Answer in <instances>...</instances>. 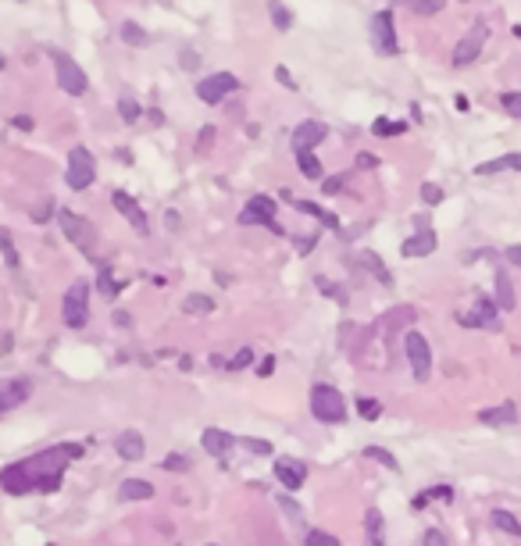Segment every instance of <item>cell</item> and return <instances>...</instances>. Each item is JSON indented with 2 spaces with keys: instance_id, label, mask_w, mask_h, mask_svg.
<instances>
[{
  "instance_id": "obj_38",
  "label": "cell",
  "mask_w": 521,
  "mask_h": 546,
  "mask_svg": "<svg viewBox=\"0 0 521 546\" xmlns=\"http://www.w3.org/2000/svg\"><path fill=\"white\" fill-rule=\"evenodd\" d=\"M357 411H361V418H364V421H375V418L382 414V404L364 397V400H357Z\"/></svg>"
},
{
  "instance_id": "obj_43",
  "label": "cell",
  "mask_w": 521,
  "mask_h": 546,
  "mask_svg": "<svg viewBox=\"0 0 521 546\" xmlns=\"http://www.w3.org/2000/svg\"><path fill=\"white\" fill-rule=\"evenodd\" d=\"M318 290H322V293H325V297H336V300H340V304H347V293H343V290H340V286H332V283H329V279H325V275H318Z\"/></svg>"
},
{
  "instance_id": "obj_17",
  "label": "cell",
  "mask_w": 521,
  "mask_h": 546,
  "mask_svg": "<svg viewBox=\"0 0 521 546\" xmlns=\"http://www.w3.org/2000/svg\"><path fill=\"white\" fill-rule=\"evenodd\" d=\"M115 450H118L125 461H140L143 450H147V443H143V436H140L136 429H125V432L115 436Z\"/></svg>"
},
{
  "instance_id": "obj_24",
  "label": "cell",
  "mask_w": 521,
  "mask_h": 546,
  "mask_svg": "<svg viewBox=\"0 0 521 546\" xmlns=\"http://www.w3.org/2000/svg\"><path fill=\"white\" fill-rule=\"evenodd\" d=\"M471 315L478 318V325H482V329L500 332V318H496V304H493V300H485V297H482V300L475 304V311H471Z\"/></svg>"
},
{
  "instance_id": "obj_45",
  "label": "cell",
  "mask_w": 521,
  "mask_h": 546,
  "mask_svg": "<svg viewBox=\"0 0 521 546\" xmlns=\"http://www.w3.org/2000/svg\"><path fill=\"white\" fill-rule=\"evenodd\" d=\"M500 100H503V107H507V111H510V115L521 122V93H503Z\"/></svg>"
},
{
  "instance_id": "obj_2",
  "label": "cell",
  "mask_w": 521,
  "mask_h": 546,
  "mask_svg": "<svg viewBox=\"0 0 521 546\" xmlns=\"http://www.w3.org/2000/svg\"><path fill=\"white\" fill-rule=\"evenodd\" d=\"M311 414H315L318 421H325V425H343V421H347V397H343L336 386L318 382V386L311 389Z\"/></svg>"
},
{
  "instance_id": "obj_16",
  "label": "cell",
  "mask_w": 521,
  "mask_h": 546,
  "mask_svg": "<svg viewBox=\"0 0 521 546\" xmlns=\"http://www.w3.org/2000/svg\"><path fill=\"white\" fill-rule=\"evenodd\" d=\"M200 446H204L211 457H225V453L236 446V439H232L228 432H221V429H204V432H200Z\"/></svg>"
},
{
  "instance_id": "obj_11",
  "label": "cell",
  "mask_w": 521,
  "mask_h": 546,
  "mask_svg": "<svg viewBox=\"0 0 521 546\" xmlns=\"http://www.w3.org/2000/svg\"><path fill=\"white\" fill-rule=\"evenodd\" d=\"M33 393V382L26 375H15V379H0V414H8L15 407H22Z\"/></svg>"
},
{
  "instance_id": "obj_36",
  "label": "cell",
  "mask_w": 521,
  "mask_h": 546,
  "mask_svg": "<svg viewBox=\"0 0 521 546\" xmlns=\"http://www.w3.org/2000/svg\"><path fill=\"white\" fill-rule=\"evenodd\" d=\"M97 290H100V293H104L107 300H115V297H118V283H115V275H111L107 268H104L100 275H97Z\"/></svg>"
},
{
  "instance_id": "obj_3",
  "label": "cell",
  "mask_w": 521,
  "mask_h": 546,
  "mask_svg": "<svg viewBox=\"0 0 521 546\" xmlns=\"http://www.w3.org/2000/svg\"><path fill=\"white\" fill-rule=\"evenodd\" d=\"M61 318H65L68 329H83L90 322V283L86 279L68 286V293L61 300Z\"/></svg>"
},
{
  "instance_id": "obj_49",
  "label": "cell",
  "mask_w": 521,
  "mask_h": 546,
  "mask_svg": "<svg viewBox=\"0 0 521 546\" xmlns=\"http://www.w3.org/2000/svg\"><path fill=\"white\" fill-rule=\"evenodd\" d=\"M343 175H329V179H322V193H340L343 189Z\"/></svg>"
},
{
  "instance_id": "obj_25",
  "label": "cell",
  "mask_w": 521,
  "mask_h": 546,
  "mask_svg": "<svg viewBox=\"0 0 521 546\" xmlns=\"http://www.w3.org/2000/svg\"><path fill=\"white\" fill-rule=\"evenodd\" d=\"M503 168H517V172H521V154H503V157H496V161H485V164L475 168V175H496V172H503Z\"/></svg>"
},
{
  "instance_id": "obj_50",
  "label": "cell",
  "mask_w": 521,
  "mask_h": 546,
  "mask_svg": "<svg viewBox=\"0 0 521 546\" xmlns=\"http://www.w3.org/2000/svg\"><path fill=\"white\" fill-rule=\"evenodd\" d=\"M214 143V125H207V129H200V140H196V150H207Z\"/></svg>"
},
{
  "instance_id": "obj_8",
  "label": "cell",
  "mask_w": 521,
  "mask_h": 546,
  "mask_svg": "<svg viewBox=\"0 0 521 546\" xmlns=\"http://www.w3.org/2000/svg\"><path fill=\"white\" fill-rule=\"evenodd\" d=\"M485 40H489V22H485V19H475V22L468 26V33L461 36L457 51H453V65H471V61L482 54Z\"/></svg>"
},
{
  "instance_id": "obj_27",
  "label": "cell",
  "mask_w": 521,
  "mask_h": 546,
  "mask_svg": "<svg viewBox=\"0 0 521 546\" xmlns=\"http://www.w3.org/2000/svg\"><path fill=\"white\" fill-rule=\"evenodd\" d=\"M268 15H272V26H275L279 33H290V26H293V11L283 4V0H268Z\"/></svg>"
},
{
  "instance_id": "obj_56",
  "label": "cell",
  "mask_w": 521,
  "mask_h": 546,
  "mask_svg": "<svg viewBox=\"0 0 521 546\" xmlns=\"http://www.w3.org/2000/svg\"><path fill=\"white\" fill-rule=\"evenodd\" d=\"M182 68H196V54H193V51L182 54Z\"/></svg>"
},
{
  "instance_id": "obj_18",
  "label": "cell",
  "mask_w": 521,
  "mask_h": 546,
  "mask_svg": "<svg viewBox=\"0 0 521 546\" xmlns=\"http://www.w3.org/2000/svg\"><path fill=\"white\" fill-rule=\"evenodd\" d=\"M432 250H436V232H428V229L414 232V236L404 239V246H400L404 257H425V253H432Z\"/></svg>"
},
{
  "instance_id": "obj_15",
  "label": "cell",
  "mask_w": 521,
  "mask_h": 546,
  "mask_svg": "<svg viewBox=\"0 0 521 546\" xmlns=\"http://www.w3.org/2000/svg\"><path fill=\"white\" fill-rule=\"evenodd\" d=\"M325 132H329V129H325L322 122H311V118H307V122H300V125L293 129V150H297V154L311 150L315 143H322V140H325Z\"/></svg>"
},
{
  "instance_id": "obj_42",
  "label": "cell",
  "mask_w": 521,
  "mask_h": 546,
  "mask_svg": "<svg viewBox=\"0 0 521 546\" xmlns=\"http://www.w3.org/2000/svg\"><path fill=\"white\" fill-rule=\"evenodd\" d=\"M161 468H164V471H189V457L172 453V457H164V461H161Z\"/></svg>"
},
{
  "instance_id": "obj_23",
  "label": "cell",
  "mask_w": 521,
  "mask_h": 546,
  "mask_svg": "<svg viewBox=\"0 0 521 546\" xmlns=\"http://www.w3.org/2000/svg\"><path fill=\"white\" fill-rule=\"evenodd\" d=\"M154 496V485L150 482H143V478H125L122 485H118V500H150Z\"/></svg>"
},
{
  "instance_id": "obj_53",
  "label": "cell",
  "mask_w": 521,
  "mask_h": 546,
  "mask_svg": "<svg viewBox=\"0 0 521 546\" xmlns=\"http://www.w3.org/2000/svg\"><path fill=\"white\" fill-rule=\"evenodd\" d=\"M357 168H379V157H372V154H357Z\"/></svg>"
},
{
  "instance_id": "obj_48",
  "label": "cell",
  "mask_w": 521,
  "mask_h": 546,
  "mask_svg": "<svg viewBox=\"0 0 521 546\" xmlns=\"http://www.w3.org/2000/svg\"><path fill=\"white\" fill-rule=\"evenodd\" d=\"M279 507L290 514V521H300V503H297V500H290V496H279Z\"/></svg>"
},
{
  "instance_id": "obj_55",
  "label": "cell",
  "mask_w": 521,
  "mask_h": 546,
  "mask_svg": "<svg viewBox=\"0 0 521 546\" xmlns=\"http://www.w3.org/2000/svg\"><path fill=\"white\" fill-rule=\"evenodd\" d=\"M507 261L521 268V246H510V250H507Z\"/></svg>"
},
{
  "instance_id": "obj_59",
  "label": "cell",
  "mask_w": 521,
  "mask_h": 546,
  "mask_svg": "<svg viewBox=\"0 0 521 546\" xmlns=\"http://www.w3.org/2000/svg\"><path fill=\"white\" fill-rule=\"evenodd\" d=\"M0 72H4V54H0Z\"/></svg>"
},
{
  "instance_id": "obj_29",
  "label": "cell",
  "mask_w": 521,
  "mask_h": 546,
  "mask_svg": "<svg viewBox=\"0 0 521 546\" xmlns=\"http://www.w3.org/2000/svg\"><path fill=\"white\" fill-rule=\"evenodd\" d=\"M297 161H300V172H304V179H311V182H318V179H325V168H322V161L311 154V150H304V154H297Z\"/></svg>"
},
{
  "instance_id": "obj_9",
  "label": "cell",
  "mask_w": 521,
  "mask_h": 546,
  "mask_svg": "<svg viewBox=\"0 0 521 546\" xmlns=\"http://www.w3.org/2000/svg\"><path fill=\"white\" fill-rule=\"evenodd\" d=\"M404 350H407L411 368H414V379H418V382H425V379H428V372H432V350H428L425 336H421V332H414V329H407V332H404Z\"/></svg>"
},
{
  "instance_id": "obj_39",
  "label": "cell",
  "mask_w": 521,
  "mask_h": 546,
  "mask_svg": "<svg viewBox=\"0 0 521 546\" xmlns=\"http://www.w3.org/2000/svg\"><path fill=\"white\" fill-rule=\"evenodd\" d=\"M307 546H340V539H336L332 532L315 528V532H307Z\"/></svg>"
},
{
  "instance_id": "obj_32",
  "label": "cell",
  "mask_w": 521,
  "mask_h": 546,
  "mask_svg": "<svg viewBox=\"0 0 521 546\" xmlns=\"http://www.w3.org/2000/svg\"><path fill=\"white\" fill-rule=\"evenodd\" d=\"M404 8H411L414 15H439L443 11V0H400Z\"/></svg>"
},
{
  "instance_id": "obj_14",
  "label": "cell",
  "mask_w": 521,
  "mask_h": 546,
  "mask_svg": "<svg viewBox=\"0 0 521 546\" xmlns=\"http://www.w3.org/2000/svg\"><path fill=\"white\" fill-rule=\"evenodd\" d=\"M275 478H279L286 489H300V485L307 482V464L297 461V457H283V461H275Z\"/></svg>"
},
{
  "instance_id": "obj_40",
  "label": "cell",
  "mask_w": 521,
  "mask_h": 546,
  "mask_svg": "<svg viewBox=\"0 0 521 546\" xmlns=\"http://www.w3.org/2000/svg\"><path fill=\"white\" fill-rule=\"evenodd\" d=\"M250 364H253V350H250V347H243V350H239V354H236V357L225 364V368H232V372H243V368H250Z\"/></svg>"
},
{
  "instance_id": "obj_44",
  "label": "cell",
  "mask_w": 521,
  "mask_h": 546,
  "mask_svg": "<svg viewBox=\"0 0 521 546\" xmlns=\"http://www.w3.org/2000/svg\"><path fill=\"white\" fill-rule=\"evenodd\" d=\"M118 111H122V118H125V122H136V118H140V104H136V100H129V97H125V100H118Z\"/></svg>"
},
{
  "instance_id": "obj_22",
  "label": "cell",
  "mask_w": 521,
  "mask_h": 546,
  "mask_svg": "<svg viewBox=\"0 0 521 546\" xmlns=\"http://www.w3.org/2000/svg\"><path fill=\"white\" fill-rule=\"evenodd\" d=\"M364 528H368V546H386V521H382V510L379 507H368L364 510Z\"/></svg>"
},
{
  "instance_id": "obj_21",
  "label": "cell",
  "mask_w": 521,
  "mask_h": 546,
  "mask_svg": "<svg viewBox=\"0 0 521 546\" xmlns=\"http://www.w3.org/2000/svg\"><path fill=\"white\" fill-rule=\"evenodd\" d=\"M482 425H514L517 421V407L514 404H500V407H485L478 414Z\"/></svg>"
},
{
  "instance_id": "obj_20",
  "label": "cell",
  "mask_w": 521,
  "mask_h": 546,
  "mask_svg": "<svg viewBox=\"0 0 521 546\" xmlns=\"http://www.w3.org/2000/svg\"><path fill=\"white\" fill-rule=\"evenodd\" d=\"M290 204H293L297 211H304V214H311V218H318V221H322L325 229H332V232H343V229H340V218H336L332 211H325V207H318L315 200H290Z\"/></svg>"
},
{
  "instance_id": "obj_51",
  "label": "cell",
  "mask_w": 521,
  "mask_h": 546,
  "mask_svg": "<svg viewBox=\"0 0 521 546\" xmlns=\"http://www.w3.org/2000/svg\"><path fill=\"white\" fill-rule=\"evenodd\" d=\"M11 125H15V129H22V132H33V118H29V115H15V118H11Z\"/></svg>"
},
{
  "instance_id": "obj_34",
  "label": "cell",
  "mask_w": 521,
  "mask_h": 546,
  "mask_svg": "<svg viewBox=\"0 0 521 546\" xmlns=\"http://www.w3.org/2000/svg\"><path fill=\"white\" fill-rule=\"evenodd\" d=\"M0 250H4L8 268H19V250H15V239H11V232H8V229H0Z\"/></svg>"
},
{
  "instance_id": "obj_35",
  "label": "cell",
  "mask_w": 521,
  "mask_h": 546,
  "mask_svg": "<svg viewBox=\"0 0 521 546\" xmlns=\"http://www.w3.org/2000/svg\"><path fill=\"white\" fill-rule=\"evenodd\" d=\"M364 453H368L372 461H379V464H386L389 471H400V461H396V457H393L389 450H382V446H368Z\"/></svg>"
},
{
  "instance_id": "obj_46",
  "label": "cell",
  "mask_w": 521,
  "mask_h": 546,
  "mask_svg": "<svg viewBox=\"0 0 521 546\" xmlns=\"http://www.w3.org/2000/svg\"><path fill=\"white\" fill-rule=\"evenodd\" d=\"M421 546H450V539H446L439 528H428V532H425V539H421Z\"/></svg>"
},
{
  "instance_id": "obj_37",
  "label": "cell",
  "mask_w": 521,
  "mask_h": 546,
  "mask_svg": "<svg viewBox=\"0 0 521 546\" xmlns=\"http://www.w3.org/2000/svg\"><path fill=\"white\" fill-rule=\"evenodd\" d=\"M239 446H246L250 453H260V457H265V453H272V443L268 439H250V436H243V439H236Z\"/></svg>"
},
{
  "instance_id": "obj_61",
  "label": "cell",
  "mask_w": 521,
  "mask_h": 546,
  "mask_svg": "<svg viewBox=\"0 0 521 546\" xmlns=\"http://www.w3.org/2000/svg\"><path fill=\"white\" fill-rule=\"evenodd\" d=\"M51 546H54V542H51Z\"/></svg>"
},
{
  "instance_id": "obj_33",
  "label": "cell",
  "mask_w": 521,
  "mask_h": 546,
  "mask_svg": "<svg viewBox=\"0 0 521 546\" xmlns=\"http://www.w3.org/2000/svg\"><path fill=\"white\" fill-rule=\"evenodd\" d=\"M182 308H186V315H207V311H214V300L204 293H193V297H186Z\"/></svg>"
},
{
  "instance_id": "obj_31",
  "label": "cell",
  "mask_w": 521,
  "mask_h": 546,
  "mask_svg": "<svg viewBox=\"0 0 521 546\" xmlns=\"http://www.w3.org/2000/svg\"><path fill=\"white\" fill-rule=\"evenodd\" d=\"M489 521H493L500 532H507V535H521V521H517L510 510H493V514H489Z\"/></svg>"
},
{
  "instance_id": "obj_47",
  "label": "cell",
  "mask_w": 521,
  "mask_h": 546,
  "mask_svg": "<svg viewBox=\"0 0 521 546\" xmlns=\"http://www.w3.org/2000/svg\"><path fill=\"white\" fill-rule=\"evenodd\" d=\"M421 200H425V204H439V200H443V189L432 186V182H425V186H421Z\"/></svg>"
},
{
  "instance_id": "obj_5",
  "label": "cell",
  "mask_w": 521,
  "mask_h": 546,
  "mask_svg": "<svg viewBox=\"0 0 521 546\" xmlns=\"http://www.w3.org/2000/svg\"><path fill=\"white\" fill-rule=\"evenodd\" d=\"M51 61H54V72H58V83H61V90L65 93H72V97H83L86 90H90V83H86V72L65 54V51H51Z\"/></svg>"
},
{
  "instance_id": "obj_28",
  "label": "cell",
  "mask_w": 521,
  "mask_h": 546,
  "mask_svg": "<svg viewBox=\"0 0 521 546\" xmlns=\"http://www.w3.org/2000/svg\"><path fill=\"white\" fill-rule=\"evenodd\" d=\"M118 36L129 47H147V29H140V22H122L118 26Z\"/></svg>"
},
{
  "instance_id": "obj_54",
  "label": "cell",
  "mask_w": 521,
  "mask_h": 546,
  "mask_svg": "<svg viewBox=\"0 0 521 546\" xmlns=\"http://www.w3.org/2000/svg\"><path fill=\"white\" fill-rule=\"evenodd\" d=\"M257 372H260V375H272V372H275V357H265V361L257 364Z\"/></svg>"
},
{
  "instance_id": "obj_7",
  "label": "cell",
  "mask_w": 521,
  "mask_h": 546,
  "mask_svg": "<svg viewBox=\"0 0 521 546\" xmlns=\"http://www.w3.org/2000/svg\"><path fill=\"white\" fill-rule=\"evenodd\" d=\"M239 225H268L275 236H286V229L275 221V200L272 196H250V204L239 211Z\"/></svg>"
},
{
  "instance_id": "obj_6",
  "label": "cell",
  "mask_w": 521,
  "mask_h": 546,
  "mask_svg": "<svg viewBox=\"0 0 521 546\" xmlns=\"http://www.w3.org/2000/svg\"><path fill=\"white\" fill-rule=\"evenodd\" d=\"M368 36H372L375 54H382V58L400 54V43H396V26H393V11H379V15H372V29H368Z\"/></svg>"
},
{
  "instance_id": "obj_52",
  "label": "cell",
  "mask_w": 521,
  "mask_h": 546,
  "mask_svg": "<svg viewBox=\"0 0 521 546\" xmlns=\"http://www.w3.org/2000/svg\"><path fill=\"white\" fill-rule=\"evenodd\" d=\"M275 79H279V83H283V86H290V90H297V83H293V75H290V72H286V68H283V65H279V68H275Z\"/></svg>"
},
{
  "instance_id": "obj_1",
  "label": "cell",
  "mask_w": 521,
  "mask_h": 546,
  "mask_svg": "<svg viewBox=\"0 0 521 546\" xmlns=\"http://www.w3.org/2000/svg\"><path fill=\"white\" fill-rule=\"evenodd\" d=\"M83 457V446L75 443H65V446H51V450H40L36 457H26V461H15L0 471V485L8 493L22 496V493H54L61 485V475H65V464Z\"/></svg>"
},
{
  "instance_id": "obj_19",
  "label": "cell",
  "mask_w": 521,
  "mask_h": 546,
  "mask_svg": "<svg viewBox=\"0 0 521 546\" xmlns=\"http://www.w3.org/2000/svg\"><path fill=\"white\" fill-rule=\"evenodd\" d=\"M354 261H357L361 268H368V271H372V275H375L382 286H393V275H389V268L382 264V257H379V253H372V250H361Z\"/></svg>"
},
{
  "instance_id": "obj_12",
  "label": "cell",
  "mask_w": 521,
  "mask_h": 546,
  "mask_svg": "<svg viewBox=\"0 0 521 546\" xmlns=\"http://www.w3.org/2000/svg\"><path fill=\"white\" fill-rule=\"evenodd\" d=\"M111 204H115V211H118V214H125V221H129V225H132L140 236H147V232H150L147 211H143V207L132 200V193H125V189H115V193H111Z\"/></svg>"
},
{
  "instance_id": "obj_26",
  "label": "cell",
  "mask_w": 521,
  "mask_h": 546,
  "mask_svg": "<svg viewBox=\"0 0 521 546\" xmlns=\"http://www.w3.org/2000/svg\"><path fill=\"white\" fill-rule=\"evenodd\" d=\"M496 304H500V311H514V286H510L503 268L496 271Z\"/></svg>"
},
{
  "instance_id": "obj_60",
  "label": "cell",
  "mask_w": 521,
  "mask_h": 546,
  "mask_svg": "<svg viewBox=\"0 0 521 546\" xmlns=\"http://www.w3.org/2000/svg\"><path fill=\"white\" fill-rule=\"evenodd\" d=\"M207 546H218V542H207Z\"/></svg>"
},
{
  "instance_id": "obj_4",
  "label": "cell",
  "mask_w": 521,
  "mask_h": 546,
  "mask_svg": "<svg viewBox=\"0 0 521 546\" xmlns=\"http://www.w3.org/2000/svg\"><path fill=\"white\" fill-rule=\"evenodd\" d=\"M65 179L72 189H90L93 179H97V161L86 147H72L68 150V168H65Z\"/></svg>"
},
{
  "instance_id": "obj_57",
  "label": "cell",
  "mask_w": 521,
  "mask_h": 546,
  "mask_svg": "<svg viewBox=\"0 0 521 546\" xmlns=\"http://www.w3.org/2000/svg\"><path fill=\"white\" fill-rule=\"evenodd\" d=\"M164 221H168V229H179V214H175V211H168Z\"/></svg>"
},
{
  "instance_id": "obj_41",
  "label": "cell",
  "mask_w": 521,
  "mask_h": 546,
  "mask_svg": "<svg viewBox=\"0 0 521 546\" xmlns=\"http://www.w3.org/2000/svg\"><path fill=\"white\" fill-rule=\"evenodd\" d=\"M51 214H54V200H51V196H43V200L33 207V221H40V225H43Z\"/></svg>"
},
{
  "instance_id": "obj_10",
  "label": "cell",
  "mask_w": 521,
  "mask_h": 546,
  "mask_svg": "<svg viewBox=\"0 0 521 546\" xmlns=\"http://www.w3.org/2000/svg\"><path fill=\"white\" fill-rule=\"evenodd\" d=\"M232 90H239V79L232 72H214V75H207V79L196 83V97L204 104H221Z\"/></svg>"
},
{
  "instance_id": "obj_30",
  "label": "cell",
  "mask_w": 521,
  "mask_h": 546,
  "mask_svg": "<svg viewBox=\"0 0 521 546\" xmlns=\"http://www.w3.org/2000/svg\"><path fill=\"white\" fill-rule=\"evenodd\" d=\"M372 132H375V136H386V140H393V136H404V132H407V122L375 118V122H372Z\"/></svg>"
},
{
  "instance_id": "obj_58",
  "label": "cell",
  "mask_w": 521,
  "mask_h": 546,
  "mask_svg": "<svg viewBox=\"0 0 521 546\" xmlns=\"http://www.w3.org/2000/svg\"><path fill=\"white\" fill-rule=\"evenodd\" d=\"M129 322H132V318H129L125 311H115V325H129Z\"/></svg>"
},
{
  "instance_id": "obj_13",
  "label": "cell",
  "mask_w": 521,
  "mask_h": 546,
  "mask_svg": "<svg viewBox=\"0 0 521 546\" xmlns=\"http://www.w3.org/2000/svg\"><path fill=\"white\" fill-rule=\"evenodd\" d=\"M58 221H61L65 236H68L72 243H79V246H83V253H90V229H86V221H83L75 211H68V207H61V211H58Z\"/></svg>"
}]
</instances>
